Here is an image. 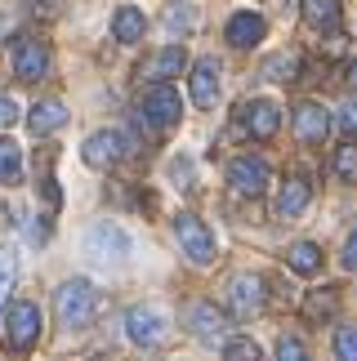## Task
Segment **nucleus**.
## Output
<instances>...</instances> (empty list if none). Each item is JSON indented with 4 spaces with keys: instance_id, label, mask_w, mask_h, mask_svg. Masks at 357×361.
Here are the masks:
<instances>
[{
    "instance_id": "obj_19",
    "label": "nucleus",
    "mask_w": 357,
    "mask_h": 361,
    "mask_svg": "<svg viewBox=\"0 0 357 361\" xmlns=\"http://www.w3.org/2000/svg\"><path fill=\"white\" fill-rule=\"evenodd\" d=\"M178 72H188V54L178 49V45L152 54V59H147V67H143V76H152V80H170V76H178Z\"/></svg>"
},
{
    "instance_id": "obj_5",
    "label": "nucleus",
    "mask_w": 357,
    "mask_h": 361,
    "mask_svg": "<svg viewBox=\"0 0 357 361\" xmlns=\"http://www.w3.org/2000/svg\"><path fill=\"white\" fill-rule=\"evenodd\" d=\"M174 232H178V245H183V255L192 263H214V237H210V228H205L197 214H178Z\"/></svg>"
},
{
    "instance_id": "obj_33",
    "label": "nucleus",
    "mask_w": 357,
    "mask_h": 361,
    "mask_svg": "<svg viewBox=\"0 0 357 361\" xmlns=\"http://www.w3.org/2000/svg\"><path fill=\"white\" fill-rule=\"evenodd\" d=\"M344 268H349V272H357V232H353L349 245H344Z\"/></svg>"
},
{
    "instance_id": "obj_24",
    "label": "nucleus",
    "mask_w": 357,
    "mask_h": 361,
    "mask_svg": "<svg viewBox=\"0 0 357 361\" xmlns=\"http://www.w3.org/2000/svg\"><path fill=\"white\" fill-rule=\"evenodd\" d=\"M335 312V290H313L308 303H304V317H313V322H322V317Z\"/></svg>"
},
{
    "instance_id": "obj_29",
    "label": "nucleus",
    "mask_w": 357,
    "mask_h": 361,
    "mask_svg": "<svg viewBox=\"0 0 357 361\" xmlns=\"http://www.w3.org/2000/svg\"><path fill=\"white\" fill-rule=\"evenodd\" d=\"M277 361H313V357H308V348H304L295 335H286V339L277 343Z\"/></svg>"
},
{
    "instance_id": "obj_34",
    "label": "nucleus",
    "mask_w": 357,
    "mask_h": 361,
    "mask_svg": "<svg viewBox=\"0 0 357 361\" xmlns=\"http://www.w3.org/2000/svg\"><path fill=\"white\" fill-rule=\"evenodd\" d=\"M174 178L178 183H192V161H174Z\"/></svg>"
},
{
    "instance_id": "obj_2",
    "label": "nucleus",
    "mask_w": 357,
    "mask_h": 361,
    "mask_svg": "<svg viewBox=\"0 0 357 361\" xmlns=\"http://www.w3.org/2000/svg\"><path fill=\"white\" fill-rule=\"evenodd\" d=\"M178 116H183V99H178V90L174 85H152L143 94V125L147 130H157V134H166L178 125Z\"/></svg>"
},
{
    "instance_id": "obj_20",
    "label": "nucleus",
    "mask_w": 357,
    "mask_h": 361,
    "mask_svg": "<svg viewBox=\"0 0 357 361\" xmlns=\"http://www.w3.org/2000/svg\"><path fill=\"white\" fill-rule=\"evenodd\" d=\"M147 32V18L134 5H126V9H116V18H112V36L121 40V45H134V40H139Z\"/></svg>"
},
{
    "instance_id": "obj_3",
    "label": "nucleus",
    "mask_w": 357,
    "mask_h": 361,
    "mask_svg": "<svg viewBox=\"0 0 357 361\" xmlns=\"http://www.w3.org/2000/svg\"><path fill=\"white\" fill-rule=\"evenodd\" d=\"M130 255V237L121 232L116 224H94L85 232V259L99 263V268H112V263H121Z\"/></svg>"
},
{
    "instance_id": "obj_22",
    "label": "nucleus",
    "mask_w": 357,
    "mask_h": 361,
    "mask_svg": "<svg viewBox=\"0 0 357 361\" xmlns=\"http://www.w3.org/2000/svg\"><path fill=\"white\" fill-rule=\"evenodd\" d=\"M317 268H322V250L313 245V241H295V245H291V272L313 276Z\"/></svg>"
},
{
    "instance_id": "obj_7",
    "label": "nucleus",
    "mask_w": 357,
    "mask_h": 361,
    "mask_svg": "<svg viewBox=\"0 0 357 361\" xmlns=\"http://www.w3.org/2000/svg\"><path fill=\"white\" fill-rule=\"evenodd\" d=\"M5 335H9V343L18 353L32 348V343L40 339V308H36V303H27V299L13 303V308L5 312Z\"/></svg>"
},
{
    "instance_id": "obj_8",
    "label": "nucleus",
    "mask_w": 357,
    "mask_h": 361,
    "mask_svg": "<svg viewBox=\"0 0 357 361\" xmlns=\"http://www.w3.org/2000/svg\"><path fill=\"white\" fill-rule=\"evenodd\" d=\"M126 152H130V143H126V134H121V130H99V134L85 138L80 157H85V165H94V170H107V165H116Z\"/></svg>"
},
{
    "instance_id": "obj_10",
    "label": "nucleus",
    "mask_w": 357,
    "mask_h": 361,
    "mask_svg": "<svg viewBox=\"0 0 357 361\" xmlns=\"http://www.w3.org/2000/svg\"><path fill=\"white\" fill-rule=\"evenodd\" d=\"M188 330L197 335L201 343H228V322L214 303H192L188 308Z\"/></svg>"
},
{
    "instance_id": "obj_27",
    "label": "nucleus",
    "mask_w": 357,
    "mask_h": 361,
    "mask_svg": "<svg viewBox=\"0 0 357 361\" xmlns=\"http://www.w3.org/2000/svg\"><path fill=\"white\" fill-rule=\"evenodd\" d=\"M335 361H357V330L353 326H344L335 335Z\"/></svg>"
},
{
    "instance_id": "obj_26",
    "label": "nucleus",
    "mask_w": 357,
    "mask_h": 361,
    "mask_svg": "<svg viewBox=\"0 0 357 361\" xmlns=\"http://www.w3.org/2000/svg\"><path fill=\"white\" fill-rule=\"evenodd\" d=\"M13 268H18V259H13V250L5 245V250H0V308H5V295L13 286Z\"/></svg>"
},
{
    "instance_id": "obj_4",
    "label": "nucleus",
    "mask_w": 357,
    "mask_h": 361,
    "mask_svg": "<svg viewBox=\"0 0 357 361\" xmlns=\"http://www.w3.org/2000/svg\"><path fill=\"white\" fill-rule=\"evenodd\" d=\"M264 303H268V281H264V276L241 272V276L228 281V312L232 317H241V322H246V317H259Z\"/></svg>"
},
{
    "instance_id": "obj_1",
    "label": "nucleus",
    "mask_w": 357,
    "mask_h": 361,
    "mask_svg": "<svg viewBox=\"0 0 357 361\" xmlns=\"http://www.w3.org/2000/svg\"><path fill=\"white\" fill-rule=\"evenodd\" d=\"M54 308H59V322L67 330H80L94 322V308H99V295H94L90 281H80V276H72V281L59 286V295H54Z\"/></svg>"
},
{
    "instance_id": "obj_15",
    "label": "nucleus",
    "mask_w": 357,
    "mask_h": 361,
    "mask_svg": "<svg viewBox=\"0 0 357 361\" xmlns=\"http://www.w3.org/2000/svg\"><path fill=\"white\" fill-rule=\"evenodd\" d=\"M295 134L304 138V143H322L326 134H331V116H326L322 103H295Z\"/></svg>"
},
{
    "instance_id": "obj_32",
    "label": "nucleus",
    "mask_w": 357,
    "mask_h": 361,
    "mask_svg": "<svg viewBox=\"0 0 357 361\" xmlns=\"http://www.w3.org/2000/svg\"><path fill=\"white\" fill-rule=\"evenodd\" d=\"M291 72H299V59H291V54L272 59V67H268V76H291Z\"/></svg>"
},
{
    "instance_id": "obj_23",
    "label": "nucleus",
    "mask_w": 357,
    "mask_h": 361,
    "mask_svg": "<svg viewBox=\"0 0 357 361\" xmlns=\"http://www.w3.org/2000/svg\"><path fill=\"white\" fill-rule=\"evenodd\" d=\"M331 170H335V178H344L349 188H357V143H344V147L335 152Z\"/></svg>"
},
{
    "instance_id": "obj_35",
    "label": "nucleus",
    "mask_w": 357,
    "mask_h": 361,
    "mask_svg": "<svg viewBox=\"0 0 357 361\" xmlns=\"http://www.w3.org/2000/svg\"><path fill=\"white\" fill-rule=\"evenodd\" d=\"M349 85L357 90V59H353V67H349Z\"/></svg>"
},
{
    "instance_id": "obj_13",
    "label": "nucleus",
    "mask_w": 357,
    "mask_h": 361,
    "mask_svg": "<svg viewBox=\"0 0 357 361\" xmlns=\"http://www.w3.org/2000/svg\"><path fill=\"white\" fill-rule=\"evenodd\" d=\"M13 72H18V80H40L49 72V49L40 40H18L13 45Z\"/></svg>"
},
{
    "instance_id": "obj_18",
    "label": "nucleus",
    "mask_w": 357,
    "mask_h": 361,
    "mask_svg": "<svg viewBox=\"0 0 357 361\" xmlns=\"http://www.w3.org/2000/svg\"><path fill=\"white\" fill-rule=\"evenodd\" d=\"M299 13H304V23L317 27V32H335L339 18H344L339 0H299Z\"/></svg>"
},
{
    "instance_id": "obj_30",
    "label": "nucleus",
    "mask_w": 357,
    "mask_h": 361,
    "mask_svg": "<svg viewBox=\"0 0 357 361\" xmlns=\"http://www.w3.org/2000/svg\"><path fill=\"white\" fill-rule=\"evenodd\" d=\"M339 130H344L349 138H357V99H349L344 107H339Z\"/></svg>"
},
{
    "instance_id": "obj_14",
    "label": "nucleus",
    "mask_w": 357,
    "mask_h": 361,
    "mask_svg": "<svg viewBox=\"0 0 357 361\" xmlns=\"http://www.w3.org/2000/svg\"><path fill=\"white\" fill-rule=\"evenodd\" d=\"M188 94H192V103L201 107V112H210V107L219 103V67L205 59L192 67V76H188Z\"/></svg>"
},
{
    "instance_id": "obj_6",
    "label": "nucleus",
    "mask_w": 357,
    "mask_h": 361,
    "mask_svg": "<svg viewBox=\"0 0 357 361\" xmlns=\"http://www.w3.org/2000/svg\"><path fill=\"white\" fill-rule=\"evenodd\" d=\"M268 161L264 157H237L228 165V183L232 192H241V197H264L268 192Z\"/></svg>"
},
{
    "instance_id": "obj_25",
    "label": "nucleus",
    "mask_w": 357,
    "mask_h": 361,
    "mask_svg": "<svg viewBox=\"0 0 357 361\" xmlns=\"http://www.w3.org/2000/svg\"><path fill=\"white\" fill-rule=\"evenodd\" d=\"M192 27H197V13H192L188 5H170L166 9V32H192Z\"/></svg>"
},
{
    "instance_id": "obj_21",
    "label": "nucleus",
    "mask_w": 357,
    "mask_h": 361,
    "mask_svg": "<svg viewBox=\"0 0 357 361\" xmlns=\"http://www.w3.org/2000/svg\"><path fill=\"white\" fill-rule=\"evenodd\" d=\"M23 183V147L13 138H0V188Z\"/></svg>"
},
{
    "instance_id": "obj_9",
    "label": "nucleus",
    "mask_w": 357,
    "mask_h": 361,
    "mask_svg": "<svg viewBox=\"0 0 357 361\" xmlns=\"http://www.w3.org/2000/svg\"><path fill=\"white\" fill-rule=\"evenodd\" d=\"M277 125H282L277 103H268V99H250V103L241 107V125H237V134H241V138H272V134H277Z\"/></svg>"
},
{
    "instance_id": "obj_31",
    "label": "nucleus",
    "mask_w": 357,
    "mask_h": 361,
    "mask_svg": "<svg viewBox=\"0 0 357 361\" xmlns=\"http://www.w3.org/2000/svg\"><path fill=\"white\" fill-rule=\"evenodd\" d=\"M13 121H18V103H13L5 90H0V130H9Z\"/></svg>"
},
{
    "instance_id": "obj_12",
    "label": "nucleus",
    "mask_w": 357,
    "mask_h": 361,
    "mask_svg": "<svg viewBox=\"0 0 357 361\" xmlns=\"http://www.w3.org/2000/svg\"><path fill=\"white\" fill-rule=\"evenodd\" d=\"M264 32H268V23L259 18L255 9L232 13L228 27H224V36H228V45H232V49H250V45H259V40H264Z\"/></svg>"
},
{
    "instance_id": "obj_28",
    "label": "nucleus",
    "mask_w": 357,
    "mask_h": 361,
    "mask_svg": "<svg viewBox=\"0 0 357 361\" xmlns=\"http://www.w3.org/2000/svg\"><path fill=\"white\" fill-rule=\"evenodd\" d=\"M224 357L228 361H259V348H255L250 339H228L224 343Z\"/></svg>"
},
{
    "instance_id": "obj_17",
    "label": "nucleus",
    "mask_w": 357,
    "mask_h": 361,
    "mask_svg": "<svg viewBox=\"0 0 357 361\" xmlns=\"http://www.w3.org/2000/svg\"><path fill=\"white\" fill-rule=\"evenodd\" d=\"M27 125H32V134H54V130H63L67 125V107L59 103V99H40L32 112H27Z\"/></svg>"
},
{
    "instance_id": "obj_16",
    "label": "nucleus",
    "mask_w": 357,
    "mask_h": 361,
    "mask_svg": "<svg viewBox=\"0 0 357 361\" xmlns=\"http://www.w3.org/2000/svg\"><path fill=\"white\" fill-rule=\"evenodd\" d=\"M308 197H313L308 178L304 174H291L282 183V192H277V219H299V214L308 210Z\"/></svg>"
},
{
    "instance_id": "obj_11",
    "label": "nucleus",
    "mask_w": 357,
    "mask_h": 361,
    "mask_svg": "<svg viewBox=\"0 0 357 361\" xmlns=\"http://www.w3.org/2000/svg\"><path fill=\"white\" fill-rule=\"evenodd\" d=\"M126 330H130V339L139 343V348H157V343L166 339V317L157 308H130Z\"/></svg>"
}]
</instances>
